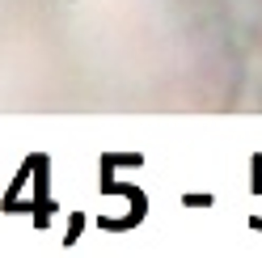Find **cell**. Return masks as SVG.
<instances>
[]
</instances>
